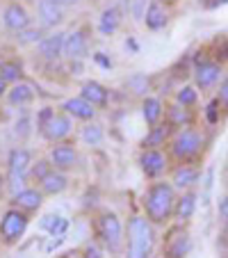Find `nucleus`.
I'll list each match as a JSON object with an SVG mask.
<instances>
[{"instance_id":"obj_32","label":"nucleus","mask_w":228,"mask_h":258,"mask_svg":"<svg viewBox=\"0 0 228 258\" xmlns=\"http://www.w3.org/2000/svg\"><path fill=\"white\" fill-rule=\"evenodd\" d=\"M128 87H130L135 94H146L148 92V78L141 76V73H135V76L128 78Z\"/></svg>"},{"instance_id":"obj_34","label":"nucleus","mask_w":228,"mask_h":258,"mask_svg":"<svg viewBox=\"0 0 228 258\" xmlns=\"http://www.w3.org/2000/svg\"><path fill=\"white\" fill-rule=\"evenodd\" d=\"M37 41H41L39 28H25L19 32V44H37Z\"/></svg>"},{"instance_id":"obj_23","label":"nucleus","mask_w":228,"mask_h":258,"mask_svg":"<svg viewBox=\"0 0 228 258\" xmlns=\"http://www.w3.org/2000/svg\"><path fill=\"white\" fill-rule=\"evenodd\" d=\"M144 23H146V28H148V30H160V28H165V25H167V14H165V10H162L158 3H150L148 10H146Z\"/></svg>"},{"instance_id":"obj_21","label":"nucleus","mask_w":228,"mask_h":258,"mask_svg":"<svg viewBox=\"0 0 228 258\" xmlns=\"http://www.w3.org/2000/svg\"><path fill=\"white\" fill-rule=\"evenodd\" d=\"M83 98H87L92 105H105L107 103V89L98 83H85L83 85Z\"/></svg>"},{"instance_id":"obj_11","label":"nucleus","mask_w":228,"mask_h":258,"mask_svg":"<svg viewBox=\"0 0 228 258\" xmlns=\"http://www.w3.org/2000/svg\"><path fill=\"white\" fill-rule=\"evenodd\" d=\"M50 160H53V165L59 167V169H68V167H73L75 162H78V153H75L73 146L59 144V146H53V151H50Z\"/></svg>"},{"instance_id":"obj_10","label":"nucleus","mask_w":228,"mask_h":258,"mask_svg":"<svg viewBox=\"0 0 228 258\" xmlns=\"http://www.w3.org/2000/svg\"><path fill=\"white\" fill-rule=\"evenodd\" d=\"M139 162H141V169H144L146 176H160L167 167V158L162 156L160 151H156V149L144 151V156H141Z\"/></svg>"},{"instance_id":"obj_46","label":"nucleus","mask_w":228,"mask_h":258,"mask_svg":"<svg viewBox=\"0 0 228 258\" xmlns=\"http://www.w3.org/2000/svg\"><path fill=\"white\" fill-rule=\"evenodd\" d=\"M5 85H7V80L0 76V94H5Z\"/></svg>"},{"instance_id":"obj_22","label":"nucleus","mask_w":228,"mask_h":258,"mask_svg":"<svg viewBox=\"0 0 228 258\" xmlns=\"http://www.w3.org/2000/svg\"><path fill=\"white\" fill-rule=\"evenodd\" d=\"M39 16L46 25H57L62 21V7L55 5L53 0H39Z\"/></svg>"},{"instance_id":"obj_13","label":"nucleus","mask_w":228,"mask_h":258,"mask_svg":"<svg viewBox=\"0 0 228 258\" xmlns=\"http://www.w3.org/2000/svg\"><path fill=\"white\" fill-rule=\"evenodd\" d=\"M64 41H66V34H62V32H55V34H50V37H46V39H41V44H39L41 55H44L46 59L59 57V55L64 53Z\"/></svg>"},{"instance_id":"obj_37","label":"nucleus","mask_w":228,"mask_h":258,"mask_svg":"<svg viewBox=\"0 0 228 258\" xmlns=\"http://www.w3.org/2000/svg\"><path fill=\"white\" fill-rule=\"evenodd\" d=\"M219 103H221L223 112H228V76L221 80V85H219V94H217Z\"/></svg>"},{"instance_id":"obj_38","label":"nucleus","mask_w":228,"mask_h":258,"mask_svg":"<svg viewBox=\"0 0 228 258\" xmlns=\"http://www.w3.org/2000/svg\"><path fill=\"white\" fill-rule=\"evenodd\" d=\"M219 217H221V222L226 224V229H228V195L219 201Z\"/></svg>"},{"instance_id":"obj_12","label":"nucleus","mask_w":228,"mask_h":258,"mask_svg":"<svg viewBox=\"0 0 228 258\" xmlns=\"http://www.w3.org/2000/svg\"><path fill=\"white\" fill-rule=\"evenodd\" d=\"M96 105H92V103L87 101V98L78 96V98H68L66 103H64V110H66L68 114H73L75 119H94V114H96V110H94Z\"/></svg>"},{"instance_id":"obj_24","label":"nucleus","mask_w":228,"mask_h":258,"mask_svg":"<svg viewBox=\"0 0 228 258\" xmlns=\"http://www.w3.org/2000/svg\"><path fill=\"white\" fill-rule=\"evenodd\" d=\"M167 135H169V126H153L150 128V133L144 137V142H141V146H146V149H156V146H162L167 140Z\"/></svg>"},{"instance_id":"obj_15","label":"nucleus","mask_w":228,"mask_h":258,"mask_svg":"<svg viewBox=\"0 0 228 258\" xmlns=\"http://www.w3.org/2000/svg\"><path fill=\"white\" fill-rule=\"evenodd\" d=\"M174 213H176V217H178L180 222L192 219V215L196 213V195H194V192H185V195L176 201Z\"/></svg>"},{"instance_id":"obj_48","label":"nucleus","mask_w":228,"mask_h":258,"mask_svg":"<svg viewBox=\"0 0 228 258\" xmlns=\"http://www.w3.org/2000/svg\"><path fill=\"white\" fill-rule=\"evenodd\" d=\"M162 3H176V0H162Z\"/></svg>"},{"instance_id":"obj_2","label":"nucleus","mask_w":228,"mask_h":258,"mask_svg":"<svg viewBox=\"0 0 228 258\" xmlns=\"http://www.w3.org/2000/svg\"><path fill=\"white\" fill-rule=\"evenodd\" d=\"M153 229L148 219L132 217L128 222V258H148L153 251Z\"/></svg>"},{"instance_id":"obj_44","label":"nucleus","mask_w":228,"mask_h":258,"mask_svg":"<svg viewBox=\"0 0 228 258\" xmlns=\"http://www.w3.org/2000/svg\"><path fill=\"white\" fill-rule=\"evenodd\" d=\"M16 126H21V135H28V119H21V123Z\"/></svg>"},{"instance_id":"obj_17","label":"nucleus","mask_w":228,"mask_h":258,"mask_svg":"<svg viewBox=\"0 0 228 258\" xmlns=\"http://www.w3.org/2000/svg\"><path fill=\"white\" fill-rule=\"evenodd\" d=\"M66 176L57 174V171H50L46 178H41V192H46V195H59V192L66 190Z\"/></svg>"},{"instance_id":"obj_31","label":"nucleus","mask_w":228,"mask_h":258,"mask_svg":"<svg viewBox=\"0 0 228 258\" xmlns=\"http://www.w3.org/2000/svg\"><path fill=\"white\" fill-rule=\"evenodd\" d=\"M0 76L7 80V83H14L21 78V67L16 62H3L0 64Z\"/></svg>"},{"instance_id":"obj_27","label":"nucleus","mask_w":228,"mask_h":258,"mask_svg":"<svg viewBox=\"0 0 228 258\" xmlns=\"http://www.w3.org/2000/svg\"><path fill=\"white\" fill-rule=\"evenodd\" d=\"M192 123V114H189V110H185L183 105H174L169 110V126H189Z\"/></svg>"},{"instance_id":"obj_43","label":"nucleus","mask_w":228,"mask_h":258,"mask_svg":"<svg viewBox=\"0 0 228 258\" xmlns=\"http://www.w3.org/2000/svg\"><path fill=\"white\" fill-rule=\"evenodd\" d=\"M208 7H221V5H228V0H210V3H205Z\"/></svg>"},{"instance_id":"obj_3","label":"nucleus","mask_w":228,"mask_h":258,"mask_svg":"<svg viewBox=\"0 0 228 258\" xmlns=\"http://www.w3.org/2000/svg\"><path fill=\"white\" fill-rule=\"evenodd\" d=\"M201 149H203V135H201L199 131H194V128H185V131H180L178 135H176L174 144H171L174 156L180 158V160H187V158L199 156Z\"/></svg>"},{"instance_id":"obj_20","label":"nucleus","mask_w":228,"mask_h":258,"mask_svg":"<svg viewBox=\"0 0 228 258\" xmlns=\"http://www.w3.org/2000/svg\"><path fill=\"white\" fill-rule=\"evenodd\" d=\"M41 201H44V197H41L39 190H23L19 195H14V204L23 210H37L41 206Z\"/></svg>"},{"instance_id":"obj_9","label":"nucleus","mask_w":228,"mask_h":258,"mask_svg":"<svg viewBox=\"0 0 228 258\" xmlns=\"http://www.w3.org/2000/svg\"><path fill=\"white\" fill-rule=\"evenodd\" d=\"M87 50V37H85L83 30H75V32L66 34V41H64V55L68 59H80Z\"/></svg>"},{"instance_id":"obj_14","label":"nucleus","mask_w":228,"mask_h":258,"mask_svg":"<svg viewBox=\"0 0 228 258\" xmlns=\"http://www.w3.org/2000/svg\"><path fill=\"white\" fill-rule=\"evenodd\" d=\"M28 167H30V153L25 149H14L10 153V160H7L10 176H25Z\"/></svg>"},{"instance_id":"obj_47","label":"nucleus","mask_w":228,"mask_h":258,"mask_svg":"<svg viewBox=\"0 0 228 258\" xmlns=\"http://www.w3.org/2000/svg\"><path fill=\"white\" fill-rule=\"evenodd\" d=\"M126 46H130V50H137V44H135L132 39H128V41H126Z\"/></svg>"},{"instance_id":"obj_19","label":"nucleus","mask_w":228,"mask_h":258,"mask_svg":"<svg viewBox=\"0 0 228 258\" xmlns=\"http://www.w3.org/2000/svg\"><path fill=\"white\" fill-rule=\"evenodd\" d=\"M119 23H121V12L117 10V7H110V10H105L101 14V21H98V30H101L103 34H114L119 28Z\"/></svg>"},{"instance_id":"obj_49","label":"nucleus","mask_w":228,"mask_h":258,"mask_svg":"<svg viewBox=\"0 0 228 258\" xmlns=\"http://www.w3.org/2000/svg\"><path fill=\"white\" fill-rule=\"evenodd\" d=\"M0 185H3V178H0Z\"/></svg>"},{"instance_id":"obj_5","label":"nucleus","mask_w":228,"mask_h":258,"mask_svg":"<svg viewBox=\"0 0 228 258\" xmlns=\"http://www.w3.org/2000/svg\"><path fill=\"white\" fill-rule=\"evenodd\" d=\"M221 62H214V59H203L194 67V83L199 89H212L214 85L221 78Z\"/></svg>"},{"instance_id":"obj_36","label":"nucleus","mask_w":228,"mask_h":258,"mask_svg":"<svg viewBox=\"0 0 228 258\" xmlns=\"http://www.w3.org/2000/svg\"><path fill=\"white\" fill-rule=\"evenodd\" d=\"M48 174H50V165H48V162H46V160H39V162H37V165L32 167V176H34V178H37V180L46 178V176H48Z\"/></svg>"},{"instance_id":"obj_41","label":"nucleus","mask_w":228,"mask_h":258,"mask_svg":"<svg viewBox=\"0 0 228 258\" xmlns=\"http://www.w3.org/2000/svg\"><path fill=\"white\" fill-rule=\"evenodd\" d=\"M85 258H101V251L96 247H87L85 249Z\"/></svg>"},{"instance_id":"obj_40","label":"nucleus","mask_w":228,"mask_h":258,"mask_svg":"<svg viewBox=\"0 0 228 258\" xmlns=\"http://www.w3.org/2000/svg\"><path fill=\"white\" fill-rule=\"evenodd\" d=\"M53 114H55V112H50L48 107H46V110H41V114H39V123H37V126L44 128V126H46V121H48V119L53 117Z\"/></svg>"},{"instance_id":"obj_35","label":"nucleus","mask_w":228,"mask_h":258,"mask_svg":"<svg viewBox=\"0 0 228 258\" xmlns=\"http://www.w3.org/2000/svg\"><path fill=\"white\" fill-rule=\"evenodd\" d=\"M219 107H221L219 98H212V101L208 103V107H205V121H208L210 126L219 123Z\"/></svg>"},{"instance_id":"obj_16","label":"nucleus","mask_w":228,"mask_h":258,"mask_svg":"<svg viewBox=\"0 0 228 258\" xmlns=\"http://www.w3.org/2000/svg\"><path fill=\"white\" fill-rule=\"evenodd\" d=\"M7 98H10L12 105H25V103H30L34 98V87L30 83H16L7 92Z\"/></svg>"},{"instance_id":"obj_7","label":"nucleus","mask_w":228,"mask_h":258,"mask_svg":"<svg viewBox=\"0 0 228 258\" xmlns=\"http://www.w3.org/2000/svg\"><path fill=\"white\" fill-rule=\"evenodd\" d=\"M46 140L50 142H57V140H64V137L71 133V119L64 117V114H53V117L46 121V126L41 128Z\"/></svg>"},{"instance_id":"obj_1","label":"nucleus","mask_w":228,"mask_h":258,"mask_svg":"<svg viewBox=\"0 0 228 258\" xmlns=\"http://www.w3.org/2000/svg\"><path fill=\"white\" fill-rule=\"evenodd\" d=\"M146 215H148L150 222L156 224H162L169 219V215L174 213L176 208V195H174V187L169 183H156V185L148 190L146 195Z\"/></svg>"},{"instance_id":"obj_25","label":"nucleus","mask_w":228,"mask_h":258,"mask_svg":"<svg viewBox=\"0 0 228 258\" xmlns=\"http://www.w3.org/2000/svg\"><path fill=\"white\" fill-rule=\"evenodd\" d=\"M141 110H144V119H146V123H148V126H156V123L160 121V117H162V103L158 101V98H146Z\"/></svg>"},{"instance_id":"obj_39","label":"nucleus","mask_w":228,"mask_h":258,"mask_svg":"<svg viewBox=\"0 0 228 258\" xmlns=\"http://www.w3.org/2000/svg\"><path fill=\"white\" fill-rule=\"evenodd\" d=\"M217 57H219V62L228 59V39H219V44H217Z\"/></svg>"},{"instance_id":"obj_8","label":"nucleus","mask_w":228,"mask_h":258,"mask_svg":"<svg viewBox=\"0 0 228 258\" xmlns=\"http://www.w3.org/2000/svg\"><path fill=\"white\" fill-rule=\"evenodd\" d=\"M5 25L10 30H14V32H21V30H25L30 25V16H28V12L23 10V7L19 5V3H12L10 7L5 10Z\"/></svg>"},{"instance_id":"obj_42","label":"nucleus","mask_w":228,"mask_h":258,"mask_svg":"<svg viewBox=\"0 0 228 258\" xmlns=\"http://www.w3.org/2000/svg\"><path fill=\"white\" fill-rule=\"evenodd\" d=\"M94 57H96V62L101 64V67H105V69H110V59L105 57V55L103 53H98V55H94Z\"/></svg>"},{"instance_id":"obj_45","label":"nucleus","mask_w":228,"mask_h":258,"mask_svg":"<svg viewBox=\"0 0 228 258\" xmlns=\"http://www.w3.org/2000/svg\"><path fill=\"white\" fill-rule=\"evenodd\" d=\"M55 5H73V3H80V0H53Z\"/></svg>"},{"instance_id":"obj_30","label":"nucleus","mask_w":228,"mask_h":258,"mask_svg":"<svg viewBox=\"0 0 228 258\" xmlns=\"http://www.w3.org/2000/svg\"><path fill=\"white\" fill-rule=\"evenodd\" d=\"M83 140L87 142L89 146H98L103 142V128L96 126V123H89V126H85L83 131Z\"/></svg>"},{"instance_id":"obj_28","label":"nucleus","mask_w":228,"mask_h":258,"mask_svg":"<svg viewBox=\"0 0 228 258\" xmlns=\"http://www.w3.org/2000/svg\"><path fill=\"white\" fill-rule=\"evenodd\" d=\"M41 226L44 229H48L50 231V235H64V231H66V226H68V222L64 217H53V215H46L44 219H41Z\"/></svg>"},{"instance_id":"obj_29","label":"nucleus","mask_w":228,"mask_h":258,"mask_svg":"<svg viewBox=\"0 0 228 258\" xmlns=\"http://www.w3.org/2000/svg\"><path fill=\"white\" fill-rule=\"evenodd\" d=\"M199 87H183L178 89V94H176V101H178V105L183 107H189V105H194L196 101H199V92H196Z\"/></svg>"},{"instance_id":"obj_33","label":"nucleus","mask_w":228,"mask_h":258,"mask_svg":"<svg viewBox=\"0 0 228 258\" xmlns=\"http://www.w3.org/2000/svg\"><path fill=\"white\" fill-rule=\"evenodd\" d=\"M148 0H130V7H128V12H130V16L135 21H144L146 19V10H148Z\"/></svg>"},{"instance_id":"obj_50","label":"nucleus","mask_w":228,"mask_h":258,"mask_svg":"<svg viewBox=\"0 0 228 258\" xmlns=\"http://www.w3.org/2000/svg\"><path fill=\"white\" fill-rule=\"evenodd\" d=\"M226 180H228V178H226Z\"/></svg>"},{"instance_id":"obj_26","label":"nucleus","mask_w":228,"mask_h":258,"mask_svg":"<svg viewBox=\"0 0 228 258\" xmlns=\"http://www.w3.org/2000/svg\"><path fill=\"white\" fill-rule=\"evenodd\" d=\"M189 247H192V242H189V235H178V238L174 240V242L169 244V258H185L189 253Z\"/></svg>"},{"instance_id":"obj_4","label":"nucleus","mask_w":228,"mask_h":258,"mask_svg":"<svg viewBox=\"0 0 228 258\" xmlns=\"http://www.w3.org/2000/svg\"><path fill=\"white\" fill-rule=\"evenodd\" d=\"M98 231H101L103 242L107 244L110 251H119L121 249V222L114 213H105L98 222Z\"/></svg>"},{"instance_id":"obj_6","label":"nucleus","mask_w":228,"mask_h":258,"mask_svg":"<svg viewBox=\"0 0 228 258\" xmlns=\"http://www.w3.org/2000/svg\"><path fill=\"white\" fill-rule=\"evenodd\" d=\"M25 229H28V217L23 213H19V210H7L3 222H0V235L7 242H16L23 235Z\"/></svg>"},{"instance_id":"obj_18","label":"nucleus","mask_w":228,"mask_h":258,"mask_svg":"<svg viewBox=\"0 0 228 258\" xmlns=\"http://www.w3.org/2000/svg\"><path fill=\"white\" fill-rule=\"evenodd\" d=\"M199 180V169L194 167H187V165H180L178 169L174 171V185L185 190V187H192Z\"/></svg>"}]
</instances>
